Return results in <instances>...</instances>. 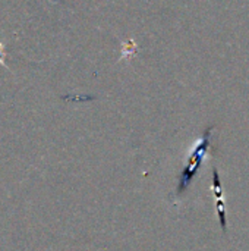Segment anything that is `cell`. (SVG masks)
I'll return each mask as SVG.
<instances>
[{
  "instance_id": "1",
  "label": "cell",
  "mask_w": 249,
  "mask_h": 251,
  "mask_svg": "<svg viewBox=\"0 0 249 251\" xmlns=\"http://www.w3.org/2000/svg\"><path fill=\"white\" fill-rule=\"evenodd\" d=\"M214 126H208L203 137L198 140L197 146L194 147L192 153L189 154L188 160H186V165L183 166L181 175H179V182H178V188H176V194L181 197L183 196L188 188L191 187L194 178L198 175L200 172V168L203 166L204 163V159L208 153V149H210V140H211V132H213Z\"/></svg>"
},
{
  "instance_id": "2",
  "label": "cell",
  "mask_w": 249,
  "mask_h": 251,
  "mask_svg": "<svg viewBox=\"0 0 249 251\" xmlns=\"http://www.w3.org/2000/svg\"><path fill=\"white\" fill-rule=\"evenodd\" d=\"M213 194L216 197L217 201V212H219V222H220V228L223 231V234L227 232V216H226V203H225V193H223V187L220 182V175L219 171L214 168L213 169V185H211Z\"/></svg>"
},
{
  "instance_id": "3",
  "label": "cell",
  "mask_w": 249,
  "mask_h": 251,
  "mask_svg": "<svg viewBox=\"0 0 249 251\" xmlns=\"http://www.w3.org/2000/svg\"><path fill=\"white\" fill-rule=\"evenodd\" d=\"M0 65L7 68V63L4 62V53H3V44L1 43H0Z\"/></svg>"
}]
</instances>
